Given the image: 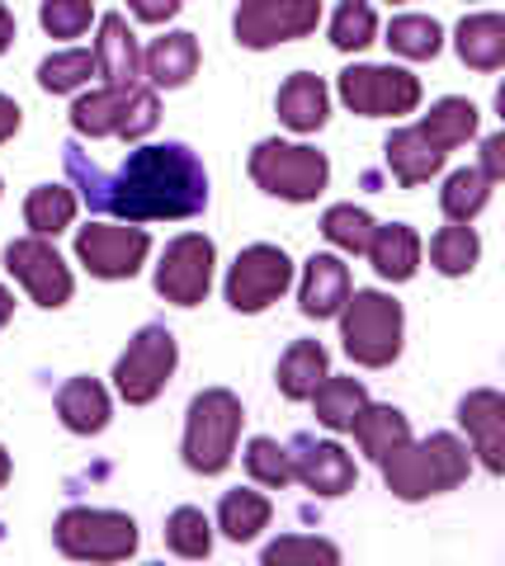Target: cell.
I'll use <instances>...</instances> for the list:
<instances>
[{"instance_id":"obj_1","label":"cell","mask_w":505,"mask_h":566,"mask_svg":"<svg viewBox=\"0 0 505 566\" xmlns=\"http://www.w3.org/2000/svg\"><path fill=\"white\" fill-rule=\"evenodd\" d=\"M76 170V166H72ZM85 199L95 208H109L128 222H166V218H194L208 203V175L194 161V151L170 142V147H137L109 180L85 175Z\"/></svg>"},{"instance_id":"obj_2","label":"cell","mask_w":505,"mask_h":566,"mask_svg":"<svg viewBox=\"0 0 505 566\" xmlns=\"http://www.w3.org/2000/svg\"><path fill=\"white\" fill-rule=\"evenodd\" d=\"M467 468H473L467 444H459L454 434H430L425 444H402L382 458V482L402 501H425V495L454 491Z\"/></svg>"},{"instance_id":"obj_3","label":"cell","mask_w":505,"mask_h":566,"mask_svg":"<svg viewBox=\"0 0 505 566\" xmlns=\"http://www.w3.org/2000/svg\"><path fill=\"white\" fill-rule=\"evenodd\" d=\"M241 420H246V411H241V401L228 387L199 392L189 401V420H185V463L203 476H218L236 453Z\"/></svg>"},{"instance_id":"obj_4","label":"cell","mask_w":505,"mask_h":566,"mask_svg":"<svg viewBox=\"0 0 505 566\" xmlns=\"http://www.w3.org/2000/svg\"><path fill=\"white\" fill-rule=\"evenodd\" d=\"M340 340L345 354L364 368H388L402 354V303L388 293L364 289L340 307Z\"/></svg>"},{"instance_id":"obj_5","label":"cell","mask_w":505,"mask_h":566,"mask_svg":"<svg viewBox=\"0 0 505 566\" xmlns=\"http://www.w3.org/2000/svg\"><path fill=\"white\" fill-rule=\"evenodd\" d=\"M161 118V104H156L151 85H104L95 95H81L72 104V128L85 137H147Z\"/></svg>"},{"instance_id":"obj_6","label":"cell","mask_w":505,"mask_h":566,"mask_svg":"<svg viewBox=\"0 0 505 566\" xmlns=\"http://www.w3.org/2000/svg\"><path fill=\"white\" fill-rule=\"evenodd\" d=\"M251 180L274 193V199H288V203H312L330 180V161L322 151L303 147V142H260L251 151Z\"/></svg>"},{"instance_id":"obj_7","label":"cell","mask_w":505,"mask_h":566,"mask_svg":"<svg viewBox=\"0 0 505 566\" xmlns=\"http://www.w3.org/2000/svg\"><path fill=\"white\" fill-rule=\"evenodd\" d=\"M52 538L66 557L76 562H124L137 553V524L118 510H91V505H76L66 510L52 528Z\"/></svg>"},{"instance_id":"obj_8","label":"cell","mask_w":505,"mask_h":566,"mask_svg":"<svg viewBox=\"0 0 505 566\" xmlns=\"http://www.w3.org/2000/svg\"><path fill=\"white\" fill-rule=\"evenodd\" d=\"M176 335H170L166 326H147L133 335V345L124 349V359H118L114 368V387L118 397H124L128 406H147L161 397V387L170 382V374H176Z\"/></svg>"},{"instance_id":"obj_9","label":"cell","mask_w":505,"mask_h":566,"mask_svg":"<svg viewBox=\"0 0 505 566\" xmlns=\"http://www.w3.org/2000/svg\"><path fill=\"white\" fill-rule=\"evenodd\" d=\"M340 99L364 118H397L421 104V81L402 66H350L340 71Z\"/></svg>"},{"instance_id":"obj_10","label":"cell","mask_w":505,"mask_h":566,"mask_svg":"<svg viewBox=\"0 0 505 566\" xmlns=\"http://www.w3.org/2000/svg\"><path fill=\"white\" fill-rule=\"evenodd\" d=\"M317 24H322L317 0H246L232 20L241 48L293 43V39H307Z\"/></svg>"},{"instance_id":"obj_11","label":"cell","mask_w":505,"mask_h":566,"mask_svg":"<svg viewBox=\"0 0 505 566\" xmlns=\"http://www.w3.org/2000/svg\"><path fill=\"white\" fill-rule=\"evenodd\" d=\"M213 241L189 232L166 245L161 264H156V293L176 307H199L208 289H213Z\"/></svg>"},{"instance_id":"obj_12","label":"cell","mask_w":505,"mask_h":566,"mask_svg":"<svg viewBox=\"0 0 505 566\" xmlns=\"http://www.w3.org/2000/svg\"><path fill=\"white\" fill-rule=\"evenodd\" d=\"M293 283V260L278 245H251L241 251L228 274V303L236 312H265Z\"/></svg>"},{"instance_id":"obj_13","label":"cell","mask_w":505,"mask_h":566,"mask_svg":"<svg viewBox=\"0 0 505 566\" xmlns=\"http://www.w3.org/2000/svg\"><path fill=\"white\" fill-rule=\"evenodd\" d=\"M151 251V237L143 227H109V222H91L76 237V255L95 279H133L143 270V260Z\"/></svg>"},{"instance_id":"obj_14","label":"cell","mask_w":505,"mask_h":566,"mask_svg":"<svg viewBox=\"0 0 505 566\" xmlns=\"http://www.w3.org/2000/svg\"><path fill=\"white\" fill-rule=\"evenodd\" d=\"M6 270L24 283L39 307H66L72 303V270H66V260L52 251V241H43V237L10 241L6 245Z\"/></svg>"},{"instance_id":"obj_15","label":"cell","mask_w":505,"mask_h":566,"mask_svg":"<svg viewBox=\"0 0 505 566\" xmlns=\"http://www.w3.org/2000/svg\"><path fill=\"white\" fill-rule=\"evenodd\" d=\"M288 458H293V482H303L317 495H345L359 482L355 458L340 444H330V439H322V444L317 439H298V453H288Z\"/></svg>"},{"instance_id":"obj_16","label":"cell","mask_w":505,"mask_h":566,"mask_svg":"<svg viewBox=\"0 0 505 566\" xmlns=\"http://www.w3.org/2000/svg\"><path fill=\"white\" fill-rule=\"evenodd\" d=\"M459 420L467 424V434H473V444L482 453V468L501 472L505 468V397L496 392V387L467 392L459 401Z\"/></svg>"},{"instance_id":"obj_17","label":"cell","mask_w":505,"mask_h":566,"mask_svg":"<svg viewBox=\"0 0 505 566\" xmlns=\"http://www.w3.org/2000/svg\"><path fill=\"white\" fill-rule=\"evenodd\" d=\"M95 71L109 85H137V71H143V52L137 39L128 33L124 14H104L99 20V43H95Z\"/></svg>"},{"instance_id":"obj_18","label":"cell","mask_w":505,"mask_h":566,"mask_svg":"<svg viewBox=\"0 0 505 566\" xmlns=\"http://www.w3.org/2000/svg\"><path fill=\"white\" fill-rule=\"evenodd\" d=\"M143 71L156 91H176V85H189V76L199 71V43L194 33H161L147 57H143Z\"/></svg>"},{"instance_id":"obj_19","label":"cell","mask_w":505,"mask_h":566,"mask_svg":"<svg viewBox=\"0 0 505 566\" xmlns=\"http://www.w3.org/2000/svg\"><path fill=\"white\" fill-rule=\"evenodd\" d=\"M350 303V270L336 255H312L303 270V312L307 316H336Z\"/></svg>"},{"instance_id":"obj_20","label":"cell","mask_w":505,"mask_h":566,"mask_svg":"<svg viewBox=\"0 0 505 566\" xmlns=\"http://www.w3.org/2000/svg\"><path fill=\"white\" fill-rule=\"evenodd\" d=\"M326 114H330V95H326L322 76L298 71V76L284 81V91H278V118H284L293 133H317Z\"/></svg>"},{"instance_id":"obj_21","label":"cell","mask_w":505,"mask_h":566,"mask_svg":"<svg viewBox=\"0 0 505 566\" xmlns=\"http://www.w3.org/2000/svg\"><path fill=\"white\" fill-rule=\"evenodd\" d=\"M382 156H388L392 175H397V180H402L407 189L425 185L430 175L444 166V151L434 147V142H425L421 128H397V133L388 137V147H382Z\"/></svg>"},{"instance_id":"obj_22","label":"cell","mask_w":505,"mask_h":566,"mask_svg":"<svg viewBox=\"0 0 505 566\" xmlns=\"http://www.w3.org/2000/svg\"><path fill=\"white\" fill-rule=\"evenodd\" d=\"M57 416L72 434H99L109 424V392L95 378H72L57 392Z\"/></svg>"},{"instance_id":"obj_23","label":"cell","mask_w":505,"mask_h":566,"mask_svg":"<svg viewBox=\"0 0 505 566\" xmlns=\"http://www.w3.org/2000/svg\"><path fill=\"white\" fill-rule=\"evenodd\" d=\"M369 260L382 279L392 283H407L415 274V264H421V237L411 232L407 222H392V227H378L374 241H369Z\"/></svg>"},{"instance_id":"obj_24","label":"cell","mask_w":505,"mask_h":566,"mask_svg":"<svg viewBox=\"0 0 505 566\" xmlns=\"http://www.w3.org/2000/svg\"><path fill=\"white\" fill-rule=\"evenodd\" d=\"M326 378V349L317 340H293L288 354L278 359V392L288 401H307Z\"/></svg>"},{"instance_id":"obj_25","label":"cell","mask_w":505,"mask_h":566,"mask_svg":"<svg viewBox=\"0 0 505 566\" xmlns=\"http://www.w3.org/2000/svg\"><path fill=\"white\" fill-rule=\"evenodd\" d=\"M350 430H355V439H359V449L374 453L378 463H382L388 453H397L402 444H411V424H407V416L397 411V406H364Z\"/></svg>"},{"instance_id":"obj_26","label":"cell","mask_w":505,"mask_h":566,"mask_svg":"<svg viewBox=\"0 0 505 566\" xmlns=\"http://www.w3.org/2000/svg\"><path fill=\"white\" fill-rule=\"evenodd\" d=\"M459 57L473 71H496L505 62V20L501 14H467L459 24Z\"/></svg>"},{"instance_id":"obj_27","label":"cell","mask_w":505,"mask_h":566,"mask_svg":"<svg viewBox=\"0 0 505 566\" xmlns=\"http://www.w3.org/2000/svg\"><path fill=\"white\" fill-rule=\"evenodd\" d=\"M415 128H421L425 142H434V147L449 156V147H463V142L477 133V104L473 99H440Z\"/></svg>"},{"instance_id":"obj_28","label":"cell","mask_w":505,"mask_h":566,"mask_svg":"<svg viewBox=\"0 0 505 566\" xmlns=\"http://www.w3.org/2000/svg\"><path fill=\"white\" fill-rule=\"evenodd\" d=\"M312 401H317V420L326 430H350L359 411L369 406V392H364L359 378H326L317 392H312Z\"/></svg>"},{"instance_id":"obj_29","label":"cell","mask_w":505,"mask_h":566,"mask_svg":"<svg viewBox=\"0 0 505 566\" xmlns=\"http://www.w3.org/2000/svg\"><path fill=\"white\" fill-rule=\"evenodd\" d=\"M76 218V193L72 189H62V185H39L24 199V222L33 227V237H57L66 232Z\"/></svg>"},{"instance_id":"obj_30","label":"cell","mask_w":505,"mask_h":566,"mask_svg":"<svg viewBox=\"0 0 505 566\" xmlns=\"http://www.w3.org/2000/svg\"><path fill=\"white\" fill-rule=\"evenodd\" d=\"M270 501L260 491H228L222 495V505H218V528L228 534L232 543H251L260 528L270 524Z\"/></svg>"},{"instance_id":"obj_31","label":"cell","mask_w":505,"mask_h":566,"mask_svg":"<svg viewBox=\"0 0 505 566\" xmlns=\"http://www.w3.org/2000/svg\"><path fill=\"white\" fill-rule=\"evenodd\" d=\"M486 199H492V185L482 180V170H454L449 175V185L440 189V208H444V218L454 227L473 222L477 212L486 208Z\"/></svg>"},{"instance_id":"obj_32","label":"cell","mask_w":505,"mask_h":566,"mask_svg":"<svg viewBox=\"0 0 505 566\" xmlns=\"http://www.w3.org/2000/svg\"><path fill=\"white\" fill-rule=\"evenodd\" d=\"M322 232H326L330 245H340V251L369 255V241H374V232H378V222H374L364 208H355V203H336V208H326Z\"/></svg>"},{"instance_id":"obj_33","label":"cell","mask_w":505,"mask_h":566,"mask_svg":"<svg viewBox=\"0 0 505 566\" xmlns=\"http://www.w3.org/2000/svg\"><path fill=\"white\" fill-rule=\"evenodd\" d=\"M477 255H482V241H477L473 227H440V232H434V241H430L434 270L449 274V279H459V274L473 270Z\"/></svg>"},{"instance_id":"obj_34","label":"cell","mask_w":505,"mask_h":566,"mask_svg":"<svg viewBox=\"0 0 505 566\" xmlns=\"http://www.w3.org/2000/svg\"><path fill=\"white\" fill-rule=\"evenodd\" d=\"M260 566H340V547L330 538H303V534H284L265 547Z\"/></svg>"},{"instance_id":"obj_35","label":"cell","mask_w":505,"mask_h":566,"mask_svg":"<svg viewBox=\"0 0 505 566\" xmlns=\"http://www.w3.org/2000/svg\"><path fill=\"white\" fill-rule=\"evenodd\" d=\"M166 543H170V553H180L189 562H199L213 553V524H208L203 510L194 505H180L176 515L166 520Z\"/></svg>"},{"instance_id":"obj_36","label":"cell","mask_w":505,"mask_h":566,"mask_svg":"<svg viewBox=\"0 0 505 566\" xmlns=\"http://www.w3.org/2000/svg\"><path fill=\"white\" fill-rule=\"evenodd\" d=\"M440 24L430 20V14H397V20L388 24V48L402 52V57L411 62H425L440 52Z\"/></svg>"},{"instance_id":"obj_37","label":"cell","mask_w":505,"mask_h":566,"mask_svg":"<svg viewBox=\"0 0 505 566\" xmlns=\"http://www.w3.org/2000/svg\"><path fill=\"white\" fill-rule=\"evenodd\" d=\"M95 76V52H57L39 66V85L52 95H66V91H81L85 81Z\"/></svg>"},{"instance_id":"obj_38","label":"cell","mask_w":505,"mask_h":566,"mask_svg":"<svg viewBox=\"0 0 505 566\" xmlns=\"http://www.w3.org/2000/svg\"><path fill=\"white\" fill-rule=\"evenodd\" d=\"M246 468L255 482H265L274 491H284L293 482V458L284 444H274V439H251L246 444Z\"/></svg>"},{"instance_id":"obj_39","label":"cell","mask_w":505,"mask_h":566,"mask_svg":"<svg viewBox=\"0 0 505 566\" xmlns=\"http://www.w3.org/2000/svg\"><path fill=\"white\" fill-rule=\"evenodd\" d=\"M374 10L369 6H359V0H345V6L336 10V20H330V43H336L340 52H359V48H369L374 43Z\"/></svg>"},{"instance_id":"obj_40","label":"cell","mask_w":505,"mask_h":566,"mask_svg":"<svg viewBox=\"0 0 505 566\" xmlns=\"http://www.w3.org/2000/svg\"><path fill=\"white\" fill-rule=\"evenodd\" d=\"M39 20L52 39H81L95 24V6H85V0H48L39 10Z\"/></svg>"},{"instance_id":"obj_41","label":"cell","mask_w":505,"mask_h":566,"mask_svg":"<svg viewBox=\"0 0 505 566\" xmlns=\"http://www.w3.org/2000/svg\"><path fill=\"white\" fill-rule=\"evenodd\" d=\"M501 175H505V137L496 133V137H486V142H482V180H486V185H496Z\"/></svg>"},{"instance_id":"obj_42","label":"cell","mask_w":505,"mask_h":566,"mask_svg":"<svg viewBox=\"0 0 505 566\" xmlns=\"http://www.w3.org/2000/svg\"><path fill=\"white\" fill-rule=\"evenodd\" d=\"M14 133H20V104L0 95V142H10Z\"/></svg>"},{"instance_id":"obj_43","label":"cell","mask_w":505,"mask_h":566,"mask_svg":"<svg viewBox=\"0 0 505 566\" xmlns=\"http://www.w3.org/2000/svg\"><path fill=\"white\" fill-rule=\"evenodd\" d=\"M133 14H137V20H147V24H156V20L180 14V6H176V0H166V6H133Z\"/></svg>"},{"instance_id":"obj_44","label":"cell","mask_w":505,"mask_h":566,"mask_svg":"<svg viewBox=\"0 0 505 566\" xmlns=\"http://www.w3.org/2000/svg\"><path fill=\"white\" fill-rule=\"evenodd\" d=\"M14 43V14L6 10V6H0V52H6Z\"/></svg>"},{"instance_id":"obj_45","label":"cell","mask_w":505,"mask_h":566,"mask_svg":"<svg viewBox=\"0 0 505 566\" xmlns=\"http://www.w3.org/2000/svg\"><path fill=\"white\" fill-rule=\"evenodd\" d=\"M10 316H14V297H10L6 289H0V331L10 326Z\"/></svg>"},{"instance_id":"obj_46","label":"cell","mask_w":505,"mask_h":566,"mask_svg":"<svg viewBox=\"0 0 505 566\" xmlns=\"http://www.w3.org/2000/svg\"><path fill=\"white\" fill-rule=\"evenodd\" d=\"M6 476H10V453L0 449V486H6Z\"/></svg>"}]
</instances>
